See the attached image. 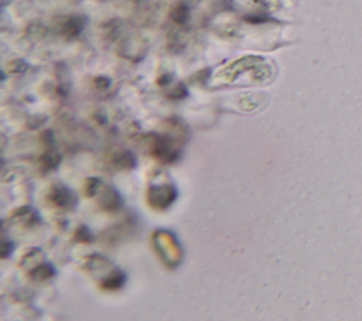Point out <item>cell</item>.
Returning a JSON list of instances; mask_svg holds the SVG:
<instances>
[{
	"instance_id": "6da1fadb",
	"label": "cell",
	"mask_w": 362,
	"mask_h": 321,
	"mask_svg": "<svg viewBox=\"0 0 362 321\" xmlns=\"http://www.w3.org/2000/svg\"><path fill=\"white\" fill-rule=\"evenodd\" d=\"M54 199H55V204L58 205H68L69 202V192L64 189H55V194H54Z\"/></svg>"
}]
</instances>
